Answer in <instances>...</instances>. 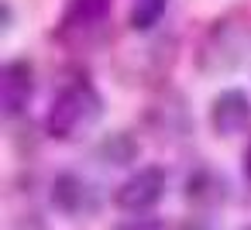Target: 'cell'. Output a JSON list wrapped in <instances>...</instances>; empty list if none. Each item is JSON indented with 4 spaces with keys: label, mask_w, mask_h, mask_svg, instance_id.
Listing matches in <instances>:
<instances>
[{
    "label": "cell",
    "mask_w": 251,
    "mask_h": 230,
    "mask_svg": "<svg viewBox=\"0 0 251 230\" xmlns=\"http://www.w3.org/2000/svg\"><path fill=\"white\" fill-rule=\"evenodd\" d=\"M251 48V21L241 11H227L213 18L196 45V69L206 79H224L237 72Z\"/></svg>",
    "instance_id": "cell-1"
},
{
    "label": "cell",
    "mask_w": 251,
    "mask_h": 230,
    "mask_svg": "<svg viewBox=\"0 0 251 230\" xmlns=\"http://www.w3.org/2000/svg\"><path fill=\"white\" fill-rule=\"evenodd\" d=\"M103 93L86 76H79L55 93L45 114V134L55 141H79L103 120Z\"/></svg>",
    "instance_id": "cell-2"
},
{
    "label": "cell",
    "mask_w": 251,
    "mask_h": 230,
    "mask_svg": "<svg viewBox=\"0 0 251 230\" xmlns=\"http://www.w3.org/2000/svg\"><path fill=\"white\" fill-rule=\"evenodd\" d=\"M114 0H66L55 24V38L69 48H90L103 38Z\"/></svg>",
    "instance_id": "cell-3"
},
{
    "label": "cell",
    "mask_w": 251,
    "mask_h": 230,
    "mask_svg": "<svg viewBox=\"0 0 251 230\" xmlns=\"http://www.w3.org/2000/svg\"><path fill=\"white\" fill-rule=\"evenodd\" d=\"M165 185H169L165 168H162V165H145V168L131 172V175L114 189V206H117V209H124V213L141 216V213H148L151 206H158V203H162Z\"/></svg>",
    "instance_id": "cell-4"
},
{
    "label": "cell",
    "mask_w": 251,
    "mask_h": 230,
    "mask_svg": "<svg viewBox=\"0 0 251 230\" xmlns=\"http://www.w3.org/2000/svg\"><path fill=\"white\" fill-rule=\"evenodd\" d=\"M206 120H210V131L217 138H237V134H244L251 127V96H248V90H237V86L220 90L210 100Z\"/></svg>",
    "instance_id": "cell-5"
},
{
    "label": "cell",
    "mask_w": 251,
    "mask_h": 230,
    "mask_svg": "<svg viewBox=\"0 0 251 230\" xmlns=\"http://www.w3.org/2000/svg\"><path fill=\"white\" fill-rule=\"evenodd\" d=\"M0 93H4V117L18 120L28 114V103L35 96V62L28 55H14L0 69Z\"/></svg>",
    "instance_id": "cell-6"
},
{
    "label": "cell",
    "mask_w": 251,
    "mask_h": 230,
    "mask_svg": "<svg viewBox=\"0 0 251 230\" xmlns=\"http://www.w3.org/2000/svg\"><path fill=\"white\" fill-rule=\"evenodd\" d=\"M145 124H148V131H151L158 141H182L186 134H193V117H189L186 96L176 93V90H165V93L148 107Z\"/></svg>",
    "instance_id": "cell-7"
},
{
    "label": "cell",
    "mask_w": 251,
    "mask_h": 230,
    "mask_svg": "<svg viewBox=\"0 0 251 230\" xmlns=\"http://www.w3.org/2000/svg\"><path fill=\"white\" fill-rule=\"evenodd\" d=\"M52 206L69 216V220H79V216H90L97 213L100 206V192L90 179L76 175V172H59L52 179Z\"/></svg>",
    "instance_id": "cell-8"
},
{
    "label": "cell",
    "mask_w": 251,
    "mask_h": 230,
    "mask_svg": "<svg viewBox=\"0 0 251 230\" xmlns=\"http://www.w3.org/2000/svg\"><path fill=\"white\" fill-rule=\"evenodd\" d=\"M227 196H230V185H227L224 172H217L210 165H200V168H193L186 175V199L193 206H206L210 209V206H220Z\"/></svg>",
    "instance_id": "cell-9"
},
{
    "label": "cell",
    "mask_w": 251,
    "mask_h": 230,
    "mask_svg": "<svg viewBox=\"0 0 251 230\" xmlns=\"http://www.w3.org/2000/svg\"><path fill=\"white\" fill-rule=\"evenodd\" d=\"M141 155V141L134 138V131H110L93 144V158L107 168H127L134 165Z\"/></svg>",
    "instance_id": "cell-10"
},
{
    "label": "cell",
    "mask_w": 251,
    "mask_h": 230,
    "mask_svg": "<svg viewBox=\"0 0 251 230\" xmlns=\"http://www.w3.org/2000/svg\"><path fill=\"white\" fill-rule=\"evenodd\" d=\"M169 7V0H131V11H127V24L134 31H151L162 14Z\"/></svg>",
    "instance_id": "cell-11"
},
{
    "label": "cell",
    "mask_w": 251,
    "mask_h": 230,
    "mask_svg": "<svg viewBox=\"0 0 251 230\" xmlns=\"http://www.w3.org/2000/svg\"><path fill=\"white\" fill-rule=\"evenodd\" d=\"M114 230H165L162 227V220H155V216H127V220H121Z\"/></svg>",
    "instance_id": "cell-12"
},
{
    "label": "cell",
    "mask_w": 251,
    "mask_h": 230,
    "mask_svg": "<svg viewBox=\"0 0 251 230\" xmlns=\"http://www.w3.org/2000/svg\"><path fill=\"white\" fill-rule=\"evenodd\" d=\"M14 230H49V227H45V220H42L38 213H25V216L14 223Z\"/></svg>",
    "instance_id": "cell-13"
},
{
    "label": "cell",
    "mask_w": 251,
    "mask_h": 230,
    "mask_svg": "<svg viewBox=\"0 0 251 230\" xmlns=\"http://www.w3.org/2000/svg\"><path fill=\"white\" fill-rule=\"evenodd\" d=\"M0 31H4V35L14 31V4H11V0H4V28H0Z\"/></svg>",
    "instance_id": "cell-14"
},
{
    "label": "cell",
    "mask_w": 251,
    "mask_h": 230,
    "mask_svg": "<svg viewBox=\"0 0 251 230\" xmlns=\"http://www.w3.org/2000/svg\"><path fill=\"white\" fill-rule=\"evenodd\" d=\"M179 230H213V227H210L206 220H200V216H189V220H186Z\"/></svg>",
    "instance_id": "cell-15"
},
{
    "label": "cell",
    "mask_w": 251,
    "mask_h": 230,
    "mask_svg": "<svg viewBox=\"0 0 251 230\" xmlns=\"http://www.w3.org/2000/svg\"><path fill=\"white\" fill-rule=\"evenodd\" d=\"M241 161H244V179L251 182V144L244 148V158H241Z\"/></svg>",
    "instance_id": "cell-16"
},
{
    "label": "cell",
    "mask_w": 251,
    "mask_h": 230,
    "mask_svg": "<svg viewBox=\"0 0 251 230\" xmlns=\"http://www.w3.org/2000/svg\"><path fill=\"white\" fill-rule=\"evenodd\" d=\"M244 230H251V227H244Z\"/></svg>",
    "instance_id": "cell-17"
}]
</instances>
